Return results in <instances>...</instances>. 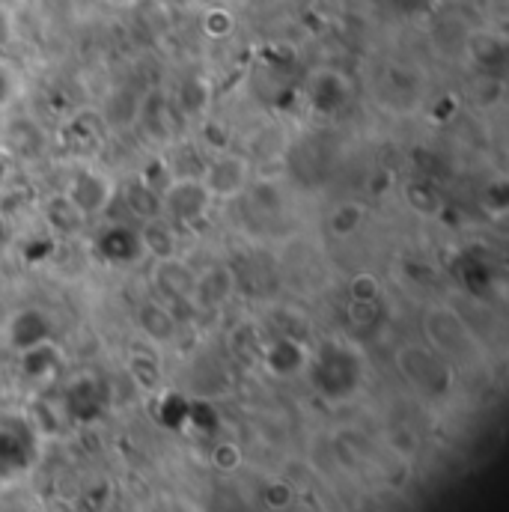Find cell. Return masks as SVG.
Wrapping results in <instances>:
<instances>
[{"mask_svg": "<svg viewBox=\"0 0 509 512\" xmlns=\"http://www.w3.org/2000/svg\"><path fill=\"white\" fill-rule=\"evenodd\" d=\"M12 93H15V75H12V69L0 60V108L12 99Z\"/></svg>", "mask_w": 509, "mask_h": 512, "instance_id": "obj_3", "label": "cell"}, {"mask_svg": "<svg viewBox=\"0 0 509 512\" xmlns=\"http://www.w3.org/2000/svg\"><path fill=\"white\" fill-rule=\"evenodd\" d=\"M203 27H206L209 36H227V33L233 30V15H230L227 9H212V12L206 15Z\"/></svg>", "mask_w": 509, "mask_h": 512, "instance_id": "obj_2", "label": "cell"}, {"mask_svg": "<svg viewBox=\"0 0 509 512\" xmlns=\"http://www.w3.org/2000/svg\"><path fill=\"white\" fill-rule=\"evenodd\" d=\"M307 96H310V102H313L316 111L334 114L349 99V81H346V75H340L334 69H319L307 81Z\"/></svg>", "mask_w": 509, "mask_h": 512, "instance_id": "obj_1", "label": "cell"}]
</instances>
